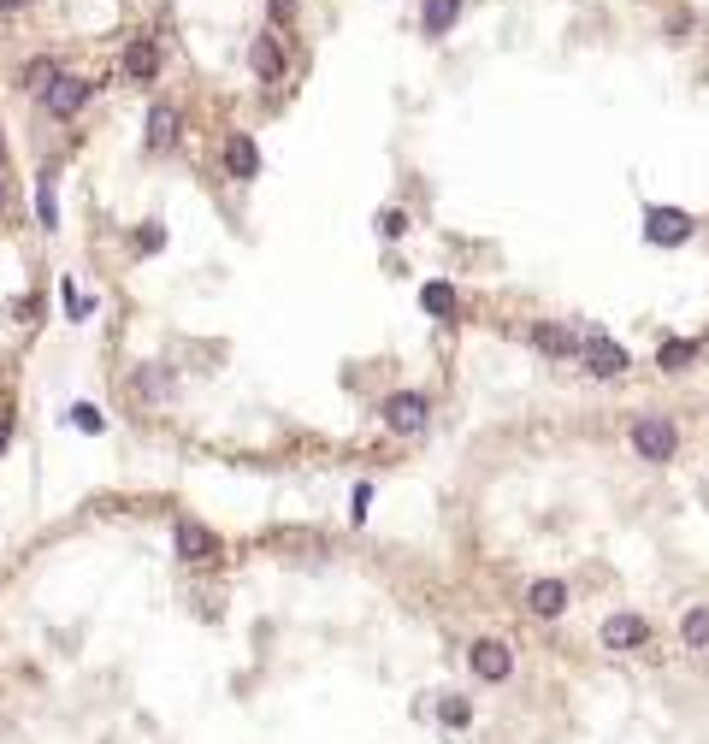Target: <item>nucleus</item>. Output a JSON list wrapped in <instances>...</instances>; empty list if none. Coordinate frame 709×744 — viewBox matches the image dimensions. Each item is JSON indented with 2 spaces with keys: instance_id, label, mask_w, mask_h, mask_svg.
<instances>
[{
  "instance_id": "f257e3e1",
  "label": "nucleus",
  "mask_w": 709,
  "mask_h": 744,
  "mask_svg": "<svg viewBox=\"0 0 709 744\" xmlns=\"http://www.w3.org/2000/svg\"><path fill=\"white\" fill-rule=\"evenodd\" d=\"M633 449H639V461H674V449H680V426L668 420V414H639L633 420Z\"/></svg>"
},
{
  "instance_id": "f03ea898",
  "label": "nucleus",
  "mask_w": 709,
  "mask_h": 744,
  "mask_svg": "<svg viewBox=\"0 0 709 744\" xmlns=\"http://www.w3.org/2000/svg\"><path fill=\"white\" fill-rule=\"evenodd\" d=\"M692 231H698L692 213H680V207H645V243L680 248V243H692Z\"/></svg>"
},
{
  "instance_id": "7ed1b4c3",
  "label": "nucleus",
  "mask_w": 709,
  "mask_h": 744,
  "mask_svg": "<svg viewBox=\"0 0 709 744\" xmlns=\"http://www.w3.org/2000/svg\"><path fill=\"white\" fill-rule=\"evenodd\" d=\"M385 426L390 432H402V437H414V432H426V420H432V402L420 396V390H396V396H385Z\"/></svg>"
},
{
  "instance_id": "20e7f679",
  "label": "nucleus",
  "mask_w": 709,
  "mask_h": 744,
  "mask_svg": "<svg viewBox=\"0 0 709 744\" xmlns=\"http://www.w3.org/2000/svg\"><path fill=\"white\" fill-rule=\"evenodd\" d=\"M467 668H473V680L503 685L509 674H515V650H509L503 638H479V644L467 650Z\"/></svg>"
},
{
  "instance_id": "39448f33",
  "label": "nucleus",
  "mask_w": 709,
  "mask_h": 744,
  "mask_svg": "<svg viewBox=\"0 0 709 744\" xmlns=\"http://www.w3.org/2000/svg\"><path fill=\"white\" fill-rule=\"evenodd\" d=\"M580 361H585V372H597V378H621V372L633 367V361H627V349H621L609 331H585Z\"/></svg>"
},
{
  "instance_id": "423d86ee",
  "label": "nucleus",
  "mask_w": 709,
  "mask_h": 744,
  "mask_svg": "<svg viewBox=\"0 0 709 744\" xmlns=\"http://www.w3.org/2000/svg\"><path fill=\"white\" fill-rule=\"evenodd\" d=\"M650 644V620L633 615V609H621V615L603 620V650H615V656H633V650H645Z\"/></svg>"
},
{
  "instance_id": "0eeeda50",
  "label": "nucleus",
  "mask_w": 709,
  "mask_h": 744,
  "mask_svg": "<svg viewBox=\"0 0 709 744\" xmlns=\"http://www.w3.org/2000/svg\"><path fill=\"white\" fill-rule=\"evenodd\" d=\"M532 349L550 355V361H574L585 349V337H574L568 325H550V319H544V325H532Z\"/></svg>"
},
{
  "instance_id": "6e6552de",
  "label": "nucleus",
  "mask_w": 709,
  "mask_h": 744,
  "mask_svg": "<svg viewBox=\"0 0 709 744\" xmlns=\"http://www.w3.org/2000/svg\"><path fill=\"white\" fill-rule=\"evenodd\" d=\"M526 609L538 620H556L568 609V585H562V579H532V585H526Z\"/></svg>"
},
{
  "instance_id": "1a4fd4ad",
  "label": "nucleus",
  "mask_w": 709,
  "mask_h": 744,
  "mask_svg": "<svg viewBox=\"0 0 709 744\" xmlns=\"http://www.w3.org/2000/svg\"><path fill=\"white\" fill-rule=\"evenodd\" d=\"M89 95H95V83H89V77H60V83L48 89V113H54V119H71Z\"/></svg>"
},
{
  "instance_id": "9d476101",
  "label": "nucleus",
  "mask_w": 709,
  "mask_h": 744,
  "mask_svg": "<svg viewBox=\"0 0 709 744\" xmlns=\"http://www.w3.org/2000/svg\"><path fill=\"white\" fill-rule=\"evenodd\" d=\"M178 130H184L178 107H172V101H154V113H148V148H154V154H166V148L178 142Z\"/></svg>"
},
{
  "instance_id": "9b49d317",
  "label": "nucleus",
  "mask_w": 709,
  "mask_h": 744,
  "mask_svg": "<svg viewBox=\"0 0 709 744\" xmlns=\"http://www.w3.org/2000/svg\"><path fill=\"white\" fill-rule=\"evenodd\" d=\"M178 556L184 561H213L219 556V538H213L207 526H195V520H178Z\"/></svg>"
},
{
  "instance_id": "f8f14e48",
  "label": "nucleus",
  "mask_w": 709,
  "mask_h": 744,
  "mask_svg": "<svg viewBox=\"0 0 709 744\" xmlns=\"http://www.w3.org/2000/svg\"><path fill=\"white\" fill-rule=\"evenodd\" d=\"M225 172H231V178H255L260 172V148L249 136H231V142H225Z\"/></svg>"
},
{
  "instance_id": "ddd939ff",
  "label": "nucleus",
  "mask_w": 709,
  "mask_h": 744,
  "mask_svg": "<svg viewBox=\"0 0 709 744\" xmlns=\"http://www.w3.org/2000/svg\"><path fill=\"white\" fill-rule=\"evenodd\" d=\"M154 71H160V48H154V42H130L125 48V77L130 83H148Z\"/></svg>"
},
{
  "instance_id": "4468645a",
  "label": "nucleus",
  "mask_w": 709,
  "mask_h": 744,
  "mask_svg": "<svg viewBox=\"0 0 709 744\" xmlns=\"http://www.w3.org/2000/svg\"><path fill=\"white\" fill-rule=\"evenodd\" d=\"M680 644L686 650H709V603H692L680 615Z\"/></svg>"
},
{
  "instance_id": "2eb2a0df",
  "label": "nucleus",
  "mask_w": 709,
  "mask_h": 744,
  "mask_svg": "<svg viewBox=\"0 0 709 744\" xmlns=\"http://www.w3.org/2000/svg\"><path fill=\"white\" fill-rule=\"evenodd\" d=\"M692 361H698V343H692V337H668V343L656 349V367L662 372H686Z\"/></svg>"
},
{
  "instance_id": "dca6fc26",
  "label": "nucleus",
  "mask_w": 709,
  "mask_h": 744,
  "mask_svg": "<svg viewBox=\"0 0 709 744\" xmlns=\"http://www.w3.org/2000/svg\"><path fill=\"white\" fill-rule=\"evenodd\" d=\"M455 18H461V0H426V12H420V24H426V36H444Z\"/></svg>"
},
{
  "instance_id": "f3484780",
  "label": "nucleus",
  "mask_w": 709,
  "mask_h": 744,
  "mask_svg": "<svg viewBox=\"0 0 709 744\" xmlns=\"http://www.w3.org/2000/svg\"><path fill=\"white\" fill-rule=\"evenodd\" d=\"M36 219H42L48 231L60 225V195H54V172H42V178H36Z\"/></svg>"
},
{
  "instance_id": "a211bd4d",
  "label": "nucleus",
  "mask_w": 709,
  "mask_h": 744,
  "mask_svg": "<svg viewBox=\"0 0 709 744\" xmlns=\"http://www.w3.org/2000/svg\"><path fill=\"white\" fill-rule=\"evenodd\" d=\"M249 65H255L260 77H278V71H284V54H278V36H260V42H255V54H249Z\"/></svg>"
},
{
  "instance_id": "6ab92c4d",
  "label": "nucleus",
  "mask_w": 709,
  "mask_h": 744,
  "mask_svg": "<svg viewBox=\"0 0 709 744\" xmlns=\"http://www.w3.org/2000/svg\"><path fill=\"white\" fill-rule=\"evenodd\" d=\"M420 308L438 313V319H450V313H455V290H450V284H426V290H420Z\"/></svg>"
},
{
  "instance_id": "aec40b11",
  "label": "nucleus",
  "mask_w": 709,
  "mask_h": 744,
  "mask_svg": "<svg viewBox=\"0 0 709 744\" xmlns=\"http://www.w3.org/2000/svg\"><path fill=\"white\" fill-rule=\"evenodd\" d=\"M24 83H30V89H42V95H48V89H54V83H60V71H54V60H30V65H24Z\"/></svg>"
},
{
  "instance_id": "412c9836",
  "label": "nucleus",
  "mask_w": 709,
  "mask_h": 744,
  "mask_svg": "<svg viewBox=\"0 0 709 744\" xmlns=\"http://www.w3.org/2000/svg\"><path fill=\"white\" fill-rule=\"evenodd\" d=\"M438 721H444V727H467V721H473V703H467V697H444V703H438Z\"/></svg>"
},
{
  "instance_id": "4be33fe9",
  "label": "nucleus",
  "mask_w": 709,
  "mask_h": 744,
  "mask_svg": "<svg viewBox=\"0 0 709 744\" xmlns=\"http://www.w3.org/2000/svg\"><path fill=\"white\" fill-rule=\"evenodd\" d=\"M71 426H77V432H107V414H101L95 402H77V408H71Z\"/></svg>"
},
{
  "instance_id": "5701e85b",
  "label": "nucleus",
  "mask_w": 709,
  "mask_h": 744,
  "mask_svg": "<svg viewBox=\"0 0 709 744\" xmlns=\"http://www.w3.org/2000/svg\"><path fill=\"white\" fill-rule=\"evenodd\" d=\"M60 296H65V319H89V296H83V290H77L71 278L60 284Z\"/></svg>"
},
{
  "instance_id": "b1692460",
  "label": "nucleus",
  "mask_w": 709,
  "mask_h": 744,
  "mask_svg": "<svg viewBox=\"0 0 709 744\" xmlns=\"http://www.w3.org/2000/svg\"><path fill=\"white\" fill-rule=\"evenodd\" d=\"M402 231H408V213H396V207H385V213H379V237H390V243H396Z\"/></svg>"
},
{
  "instance_id": "393cba45",
  "label": "nucleus",
  "mask_w": 709,
  "mask_h": 744,
  "mask_svg": "<svg viewBox=\"0 0 709 744\" xmlns=\"http://www.w3.org/2000/svg\"><path fill=\"white\" fill-rule=\"evenodd\" d=\"M130 384H136L142 396H166V378H160V372H154V367H148V372H136Z\"/></svg>"
},
{
  "instance_id": "a878e982",
  "label": "nucleus",
  "mask_w": 709,
  "mask_h": 744,
  "mask_svg": "<svg viewBox=\"0 0 709 744\" xmlns=\"http://www.w3.org/2000/svg\"><path fill=\"white\" fill-rule=\"evenodd\" d=\"M136 243H142V248H148V254H154V248L166 243V231H160V225H148V231H142V237H136Z\"/></svg>"
},
{
  "instance_id": "bb28decb",
  "label": "nucleus",
  "mask_w": 709,
  "mask_h": 744,
  "mask_svg": "<svg viewBox=\"0 0 709 744\" xmlns=\"http://www.w3.org/2000/svg\"><path fill=\"white\" fill-rule=\"evenodd\" d=\"M367 502H373V485H355V520H367Z\"/></svg>"
},
{
  "instance_id": "cd10ccee",
  "label": "nucleus",
  "mask_w": 709,
  "mask_h": 744,
  "mask_svg": "<svg viewBox=\"0 0 709 744\" xmlns=\"http://www.w3.org/2000/svg\"><path fill=\"white\" fill-rule=\"evenodd\" d=\"M266 6H272V18H290L296 12V0H266Z\"/></svg>"
},
{
  "instance_id": "c85d7f7f",
  "label": "nucleus",
  "mask_w": 709,
  "mask_h": 744,
  "mask_svg": "<svg viewBox=\"0 0 709 744\" xmlns=\"http://www.w3.org/2000/svg\"><path fill=\"white\" fill-rule=\"evenodd\" d=\"M6 437H12V414H0V449H6Z\"/></svg>"
},
{
  "instance_id": "c756f323",
  "label": "nucleus",
  "mask_w": 709,
  "mask_h": 744,
  "mask_svg": "<svg viewBox=\"0 0 709 744\" xmlns=\"http://www.w3.org/2000/svg\"><path fill=\"white\" fill-rule=\"evenodd\" d=\"M12 6H24V0H0V12H12Z\"/></svg>"
},
{
  "instance_id": "7c9ffc66",
  "label": "nucleus",
  "mask_w": 709,
  "mask_h": 744,
  "mask_svg": "<svg viewBox=\"0 0 709 744\" xmlns=\"http://www.w3.org/2000/svg\"><path fill=\"white\" fill-rule=\"evenodd\" d=\"M0 207H6V184H0Z\"/></svg>"
},
{
  "instance_id": "2f4dec72",
  "label": "nucleus",
  "mask_w": 709,
  "mask_h": 744,
  "mask_svg": "<svg viewBox=\"0 0 709 744\" xmlns=\"http://www.w3.org/2000/svg\"><path fill=\"white\" fill-rule=\"evenodd\" d=\"M0 160H6V142H0Z\"/></svg>"
}]
</instances>
